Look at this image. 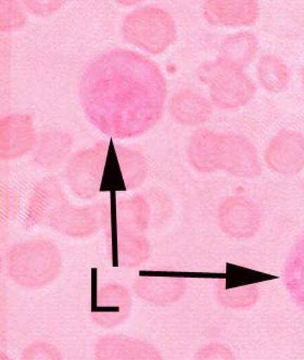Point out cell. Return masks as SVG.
<instances>
[{
    "label": "cell",
    "mask_w": 304,
    "mask_h": 360,
    "mask_svg": "<svg viewBox=\"0 0 304 360\" xmlns=\"http://www.w3.org/2000/svg\"><path fill=\"white\" fill-rule=\"evenodd\" d=\"M88 121L110 137H136L163 113L167 84L157 64L132 50L113 49L94 59L80 83Z\"/></svg>",
    "instance_id": "obj_1"
},
{
    "label": "cell",
    "mask_w": 304,
    "mask_h": 360,
    "mask_svg": "<svg viewBox=\"0 0 304 360\" xmlns=\"http://www.w3.org/2000/svg\"><path fill=\"white\" fill-rule=\"evenodd\" d=\"M188 160L201 173L224 171L238 178H255L262 174L257 149L243 136L200 129L190 139Z\"/></svg>",
    "instance_id": "obj_2"
},
{
    "label": "cell",
    "mask_w": 304,
    "mask_h": 360,
    "mask_svg": "<svg viewBox=\"0 0 304 360\" xmlns=\"http://www.w3.org/2000/svg\"><path fill=\"white\" fill-rule=\"evenodd\" d=\"M7 273L15 285L38 290L51 285L61 273V253L49 240H30L15 244L7 254Z\"/></svg>",
    "instance_id": "obj_3"
},
{
    "label": "cell",
    "mask_w": 304,
    "mask_h": 360,
    "mask_svg": "<svg viewBox=\"0 0 304 360\" xmlns=\"http://www.w3.org/2000/svg\"><path fill=\"white\" fill-rule=\"evenodd\" d=\"M198 76L209 87L214 105L221 109H238L255 97V85L243 70L233 67L220 58L202 64Z\"/></svg>",
    "instance_id": "obj_4"
},
{
    "label": "cell",
    "mask_w": 304,
    "mask_h": 360,
    "mask_svg": "<svg viewBox=\"0 0 304 360\" xmlns=\"http://www.w3.org/2000/svg\"><path fill=\"white\" fill-rule=\"evenodd\" d=\"M123 36L132 45L158 55L175 41V22L163 9L152 6L141 8L126 15Z\"/></svg>",
    "instance_id": "obj_5"
},
{
    "label": "cell",
    "mask_w": 304,
    "mask_h": 360,
    "mask_svg": "<svg viewBox=\"0 0 304 360\" xmlns=\"http://www.w3.org/2000/svg\"><path fill=\"white\" fill-rule=\"evenodd\" d=\"M108 145L105 141L96 143L89 149L74 154L67 166V181L76 197L91 200L97 197L103 181Z\"/></svg>",
    "instance_id": "obj_6"
},
{
    "label": "cell",
    "mask_w": 304,
    "mask_h": 360,
    "mask_svg": "<svg viewBox=\"0 0 304 360\" xmlns=\"http://www.w3.org/2000/svg\"><path fill=\"white\" fill-rule=\"evenodd\" d=\"M109 204L105 202L89 207H74L69 202L51 218L48 226L62 235L74 239L91 237L109 223Z\"/></svg>",
    "instance_id": "obj_7"
},
{
    "label": "cell",
    "mask_w": 304,
    "mask_h": 360,
    "mask_svg": "<svg viewBox=\"0 0 304 360\" xmlns=\"http://www.w3.org/2000/svg\"><path fill=\"white\" fill-rule=\"evenodd\" d=\"M217 221L228 237L247 240L259 231L262 214L255 202L243 195H233L222 202Z\"/></svg>",
    "instance_id": "obj_8"
},
{
    "label": "cell",
    "mask_w": 304,
    "mask_h": 360,
    "mask_svg": "<svg viewBox=\"0 0 304 360\" xmlns=\"http://www.w3.org/2000/svg\"><path fill=\"white\" fill-rule=\"evenodd\" d=\"M266 165L283 176H295L304 169V135L283 129L276 134L264 153Z\"/></svg>",
    "instance_id": "obj_9"
},
{
    "label": "cell",
    "mask_w": 304,
    "mask_h": 360,
    "mask_svg": "<svg viewBox=\"0 0 304 360\" xmlns=\"http://www.w3.org/2000/svg\"><path fill=\"white\" fill-rule=\"evenodd\" d=\"M132 308L133 300L129 290L117 282H110L98 290L91 318L100 328L113 329L125 323Z\"/></svg>",
    "instance_id": "obj_10"
},
{
    "label": "cell",
    "mask_w": 304,
    "mask_h": 360,
    "mask_svg": "<svg viewBox=\"0 0 304 360\" xmlns=\"http://www.w3.org/2000/svg\"><path fill=\"white\" fill-rule=\"evenodd\" d=\"M68 200L56 177H46L34 188L27 205L24 227L47 225Z\"/></svg>",
    "instance_id": "obj_11"
},
{
    "label": "cell",
    "mask_w": 304,
    "mask_h": 360,
    "mask_svg": "<svg viewBox=\"0 0 304 360\" xmlns=\"http://www.w3.org/2000/svg\"><path fill=\"white\" fill-rule=\"evenodd\" d=\"M133 290L146 303L165 307L185 297L187 282L185 278L173 276H141L134 281Z\"/></svg>",
    "instance_id": "obj_12"
},
{
    "label": "cell",
    "mask_w": 304,
    "mask_h": 360,
    "mask_svg": "<svg viewBox=\"0 0 304 360\" xmlns=\"http://www.w3.org/2000/svg\"><path fill=\"white\" fill-rule=\"evenodd\" d=\"M0 126L1 159H17L35 147V133L29 115L12 114L3 119Z\"/></svg>",
    "instance_id": "obj_13"
},
{
    "label": "cell",
    "mask_w": 304,
    "mask_h": 360,
    "mask_svg": "<svg viewBox=\"0 0 304 360\" xmlns=\"http://www.w3.org/2000/svg\"><path fill=\"white\" fill-rule=\"evenodd\" d=\"M259 4L253 0H211L203 6L210 24L222 27H247L259 18Z\"/></svg>",
    "instance_id": "obj_14"
},
{
    "label": "cell",
    "mask_w": 304,
    "mask_h": 360,
    "mask_svg": "<svg viewBox=\"0 0 304 360\" xmlns=\"http://www.w3.org/2000/svg\"><path fill=\"white\" fill-rule=\"evenodd\" d=\"M171 114L177 123L198 126L205 123L212 114L210 102L193 90H181L172 98Z\"/></svg>",
    "instance_id": "obj_15"
},
{
    "label": "cell",
    "mask_w": 304,
    "mask_h": 360,
    "mask_svg": "<svg viewBox=\"0 0 304 360\" xmlns=\"http://www.w3.org/2000/svg\"><path fill=\"white\" fill-rule=\"evenodd\" d=\"M72 149V138L62 131H50L36 139L34 160L44 169H55L67 159Z\"/></svg>",
    "instance_id": "obj_16"
},
{
    "label": "cell",
    "mask_w": 304,
    "mask_h": 360,
    "mask_svg": "<svg viewBox=\"0 0 304 360\" xmlns=\"http://www.w3.org/2000/svg\"><path fill=\"white\" fill-rule=\"evenodd\" d=\"M149 204L141 195L119 200L117 204V230L145 235L149 226Z\"/></svg>",
    "instance_id": "obj_17"
},
{
    "label": "cell",
    "mask_w": 304,
    "mask_h": 360,
    "mask_svg": "<svg viewBox=\"0 0 304 360\" xmlns=\"http://www.w3.org/2000/svg\"><path fill=\"white\" fill-rule=\"evenodd\" d=\"M258 49L259 41L255 34L239 32L226 38L222 44L217 58L233 67L243 70L255 60Z\"/></svg>",
    "instance_id": "obj_18"
},
{
    "label": "cell",
    "mask_w": 304,
    "mask_h": 360,
    "mask_svg": "<svg viewBox=\"0 0 304 360\" xmlns=\"http://www.w3.org/2000/svg\"><path fill=\"white\" fill-rule=\"evenodd\" d=\"M284 285L293 302L304 311V235L289 252L284 267Z\"/></svg>",
    "instance_id": "obj_19"
},
{
    "label": "cell",
    "mask_w": 304,
    "mask_h": 360,
    "mask_svg": "<svg viewBox=\"0 0 304 360\" xmlns=\"http://www.w3.org/2000/svg\"><path fill=\"white\" fill-rule=\"evenodd\" d=\"M149 257L150 244L145 235L117 230V261L120 267H138L146 263Z\"/></svg>",
    "instance_id": "obj_20"
},
{
    "label": "cell",
    "mask_w": 304,
    "mask_h": 360,
    "mask_svg": "<svg viewBox=\"0 0 304 360\" xmlns=\"http://www.w3.org/2000/svg\"><path fill=\"white\" fill-rule=\"evenodd\" d=\"M115 154L125 189L133 190L141 187L148 174L147 162L143 155L135 150L122 146H115Z\"/></svg>",
    "instance_id": "obj_21"
},
{
    "label": "cell",
    "mask_w": 304,
    "mask_h": 360,
    "mask_svg": "<svg viewBox=\"0 0 304 360\" xmlns=\"http://www.w3.org/2000/svg\"><path fill=\"white\" fill-rule=\"evenodd\" d=\"M257 75L262 87L270 93H281L289 83V70L276 56L264 55L260 58Z\"/></svg>",
    "instance_id": "obj_22"
},
{
    "label": "cell",
    "mask_w": 304,
    "mask_h": 360,
    "mask_svg": "<svg viewBox=\"0 0 304 360\" xmlns=\"http://www.w3.org/2000/svg\"><path fill=\"white\" fill-rule=\"evenodd\" d=\"M217 302L228 309L243 311L253 307L259 302L260 290L257 285H240V287L229 288L226 285L225 280L217 282Z\"/></svg>",
    "instance_id": "obj_23"
},
{
    "label": "cell",
    "mask_w": 304,
    "mask_h": 360,
    "mask_svg": "<svg viewBox=\"0 0 304 360\" xmlns=\"http://www.w3.org/2000/svg\"><path fill=\"white\" fill-rule=\"evenodd\" d=\"M135 338L110 334L100 338L95 346L96 360H129Z\"/></svg>",
    "instance_id": "obj_24"
},
{
    "label": "cell",
    "mask_w": 304,
    "mask_h": 360,
    "mask_svg": "<svg viewBox=\"0 0 304 360\" xmlns=\"http://www.w3.org/2000/svg\"><path fill=\"white\" fill-rule=\"evenodd\" d=\"M21 360H63V357L53 344L35 342L24 349Z\"/></svg>",
    "instance_id": "obj_25"
},
{
    "label": "cell",
    "mask_w": 304,
    "mask_h": 360,
    "mask_svg": "<svg viewBox=\"0 0 304 360\" xmlns=\"http://www.w3.org/2000/svg\"><path fill=\"white\" fill-rule=\"evenodd\" d=\"M194 360H237V358L231 347L225 344L213 342L202 346L196 353Z\"/></svg>",
    "instance_id": "obj_26"
},
{
    "label": "cell",
    "mask_w": 304,
    "mask_h": 360,
    "mask_svg": "<svg viewBox=\"0 0 304 360\" xmlns=\"http://www.w3.org/2000/svg\"><path fill=\"white\" fill-rule=\"evenodd\" d=\"M129 360H164L155 346L146 341L135 339Z\"/></svg>",
    "instance_id": "obj_27"
},
{
    "label": "cell",
    "mask_w": 304,
    "mask_h": 360,
    "mask_svg": "<svg viewBox=\"0 0 304 360\" xmlns=\"http://www.w3.org/2000/svg\"><path fill=\"white\" fill-rule=\"evenodd\" d=\"M25 18L20 8L15 7L10 3L9 5H4L1 9V29L11 30L21 27Z\"/></svg>",
    "instance_id": "obj_28"
},
{
    "label": "cell",
    "mask_w": 304,
    "mask_h": 360,
    "mask_svg": "<svg viewBox=\"0 0 304 360\" xmlns=\"http://www.w3.org/2000/svg\"><path fill=\"white\" fill-rule=\"evenodd\" d=\"M0 360H11L5 353L0 354Z\"/></svg>",
    "instance_id": "obj_29"
},
{
    "label": "cell",
    "mask_w": 304,
    "mask_h": 360,
    "mask_svg": "<svg viewBox=\"0 0 304 360\" xmlns=\"http://www.w3.org/2000/svg\"><path fill=\"white\" fill-rule=\"evenodd\" d=\"M301 83H302V86H303V88H304V68H303V70H302V73H301Z\"/></svg>",
    "instance_id": "obj_30"
}]
</instances>
